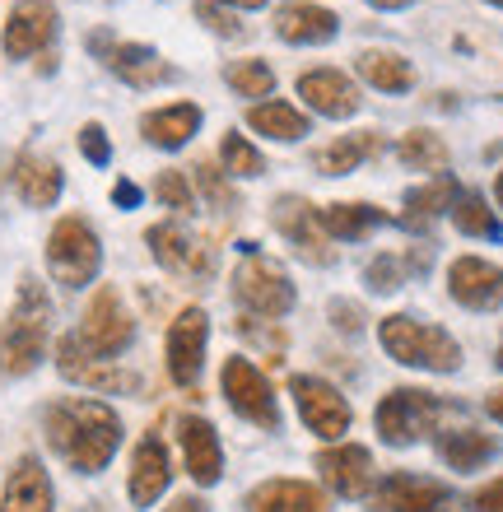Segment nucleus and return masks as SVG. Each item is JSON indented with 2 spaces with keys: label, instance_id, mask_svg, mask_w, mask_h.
<instances>
[{
  "label": "nucleus",
  "instance_id": "obj_40",
  "mask_svg": "<svg viewBox=\"0 0 503 512\" xmlns=\"http://www.w3.org/2000/svg\"><path fill=\"white\" fill-rule=\"evenodd\" d=\"M191 173H196V187H201L205 201L215 205V210H224V215H229V210H233V191L224 187V177H219V168H210V159H201L196 168H191Z\"/></svg>",
  "mask_w": 503,
  "mask_h": 512
},
{
  "label": "nucleus",
  "instance_id": "obj_7",
  "mask_svg": "<svg viewBox=\"0 0 503 512\" xmlns=\"http://www.w3.org/2000/svg\"><path fill=\"white\" fill-rule=\"evenodd\" d=\"M80 350L89 359H117V354L131 350V340H136V317L122 308V294L103 284L94 298H89V308H84V322H80Z\"/></svg>",
  "mask_w": 503,
  "mask_h": 512
},
{
  "label": "nucleus",
  "instance_id": "obj_26",
  "mask_svg": "<svg viewBox=\"0 0 503 512\" xmlns=\"http://www.w3.org/2000/svg\"><path fill=\"white\" fill-rule=\"evenodd\" d=\"M196 131H201V108L196 103H168V108H154L140 117V135L154 149H182Z\"/></svg>",
  "mask_w": 503,
  "mask_h": 512
},
{
  "label": "nucleus",
  "instance_id": "obj_16",
  "mask_svg": "<svg viewBox=\"0 0 503 512\" xmlns=\"http://www.w3.org/2000/svg\"><path fill=\"white\" fill-rule=\"evenodd\" d=\"M448 294L471 312L503 308V266H494L485 256H457L448 266Z\"/></svg>",
  "mask_w": 503,
  "mask_h": 512
},
{
  "label": "nucleus",
  "instance_id": "obj_44",
  "mask_svg": "<svg viewBox=\"0 0 503 512\" xmlns=\"http://www.w3.org/2000/svg\"><path fill=\"white\" fill-rule=\"evenodd\" d=\"M331 322L340 331H359L364 326V308H354V303H331Z\"/></svg>",
  "mask_w": 503,
  "mask_h": 512
},
{
  "label": "nucleus",
  "instance_id": "obj_43",
  "mask_svg": "<svg viewBox=\"0 0 503 512\" xmlns=\"http://www.w3.org/2000/svg\"><path fill=\"white\" fill-rule=\"evenodd\" d=\"M471 508H476V512H503V475H499V480H490L485 489H476Z\"/></svg>",
  "mask_w": 503,
  "mask_h": 512
},
{
  "label": "nucleus",
  "instance_id": "obj_23",
  "mask_svg": "<svg viewBox=\"0 0 503 512\" xmlns=\"http://www.w3.org/2000/svg\"><path fill=\"white\" fill-rule=\"evenodd\" d=\"M56 494H52V475L38 457H19L14 461L10 480H5V499L0 512H52Z\"/></svg>",
  "mask_w": 503,
  "mask_h": 512
},
{
  "label": "nucleus",
  "instance_id": "obj_45",
  "mask_svg": "<svg viewBox=\"0 0 503 512\" xmlns=\"http://www.w3.org/2000/svg\"><path fill=\"white\" fill-rule=\"evenodd\" d=\"M140 201H145V191H140L136 182H126V177H122V182L112 187V205H122V210H136Z\"/></svg>",
  "mask_w": 503,
  "mask_h": 512
},
{
  "label": "nucleus",
  "instance_id": "obj_41",
  "mask_svg": "<svg viewBox=\"0 0 503 512\" xmlns=\"http://www.w3.org/2000/svg\"><path fill=\"white\" fill-rule=\"evenodd\" d=\"M196 19H201V24L210 28V33H219V38H229V42H233V38H243V33H247V28L238 24V19H233L229 10H219L215 0H196Z\"/></svg>",
  "mask_w": 503,
  "mask_h": 512
},
{
  "label": "nucleus",
  "instance_id": "obj_3",
  "mask_svg": "<svg viewBox=\"0 0 503 512\" xmlns=\"http://www.w3.org/2000/svg\"><path fill=\"white\" fill-rule=\"evenodd\" d=\"M378 340H382V350L406 368H424V373H457L462 368V345L443 326L406 317V312L401 317H382Z\"/></svg>",
  "mask_w": 503,
  "mask_h": 512
},
{
  "label": "nucleus",
  "instance_id": "obj_35",
  "mask_svg": "<svg viewBox=\"0 0 503 512\" xmlns=\"http://www.w3.org/2000/svg\"><path fill=\"white\" fill-rule=\"evenodd\" d=\"M429 266V256H410V261H401L396 252H382V256H373L368 261V270H364V280H368V289L373 294H392V289H401L406 284V270H424Z\"/></svg>",
  "mask_w": 503,
  "mask_h": 512
},
{
  "label": "nucleus",
  "instance_id": "obj_32",
  "mask_svg": "<svg viewBox=\"0 0 503 512\" xmlns=\"http://www.w3.org/2000/svg\"><path fill=\"white\" fill-rule=\"evenodd\" d=\"M247 126L266 140H280V145H294L308 135V117L299 108H289L285 98H266L257 108H247Z\"/></svg>",
  "mask_w": 503,
  "mask_h": 512
},
{
  "label": "nucleus",
  "instance_id": "obj_18",
  "mask_svg": "<svg viewBox=\"0 0 503 512\" xmlns=\"http://www.w3.org/2000/svg\"><path fill=\"white\" fill-rule=\"evenodd\" d=\"M317 475L340 499H364L368 489H373V452L354 443L327 447V452H317Z\"/></svg>",
  "mask_w": 503,
  "mask_h": 512
},
{
  "label": "nucleus",
  "instance_id": "obj_6",
  "mask_svg": "<svg viewBox=\"0 0 503 512\" xmlns=\"http://www.w3.org/2000/svg\"><path fill=\"white\" fill-rule=\"evenodd\" d=\"M98 266H103V247H98V233L89 229V219L66 215L47 233V270L56 284L84 289L98 280Z\"/></svg>",
  "mask_w": 503,
  "mask_h": 512
},
{
  "label": "nucleus",
  "instance_id": "obj_30",
  "mask_svg": "<svg viewBox=\"0 0 503 512\" xmlns=\"http://www.w3.org/2000/svg\"><path fill=\"white\" fill-rule=\"evenodd\" d=\"M434 447L452 471H480L490 457H499V438H490L480 429H443L434 438Z\"/></svg>",
  "mask_w": 503,
  "mask_h": 512
},
{
  "label": "nucleus",
  "instance_id": "obj_22",
  "mask_svg": "<svg viewBox=\"0 0 503 512\" xmlns=\"http://www.w3.org/2000/svg\"><path fill=\"white\" fill-rule=\"evenodd\" d=\"M340 33V14L322 10L313 0H285L275 10V38L299 42V47H313V42H331Z\"/></svg>",
  "mask_w": 503,
  "mask_h": 512
},
{
  "label": "nucleus",
  "instance_id": "obj_34",
  "mask_svg": "<svg viewBox=\"0 0 503 512\" xmlns=\"http://www.w3.org/2000/svg\"><path fill=\"white\" fill-rule=\"evenodd\" d=\"M396 159L406 168H420V173H443L448 168V145L434 131H406L396 140Z\"/></svg>",
  "mask_w": 503,
  "mask_h": 512
},
{
  "label": "nucleus",
  "instance_id": "obj_39",
  "mask_svg": "<svg viewBox=\"0 0 503 512\" xmlns=\"http://www.w3.org/2000/svg\"><path fill=\"white\" fill-rule=\"evenodd\" d=\"M154 196H159L168 210H177V215H191V205H196L187 173H159L154 177Z\"/></svg>",
  "mask_w": 503,
  "mask_h": 512
},
{
  "label": "nucleus",
  "instance_id": "obj_20",
  "mask_svg": "<svg viewBox=\"0 0 503 512\" xmlns=\"http://www.w3.org/2000/svg\"><path fill=\"white\" fill-rule=\"evenodd\" d=\"M299 98L308 103L313 112L331 117V122H345L359 112V84L350 75H340V70H303L299 75Z\"/></svg>",
  "mask_w": 503,
  "mask_h": 512
},
{
  "label": "nucleus",
  "instance_id": "obj_37",
  "mask_svg": "<svg viewBox=\"0 0 503 512\" xmlns=\"http://www.w3.org/2000/svg\"><path fill=\"white\" fill-rule=\"evenodd\" d=\"M219 163H224V173H229V177H261V173H266L261 149L247 145L238 131H229L224 140H219Z\"/></svg>",
  "mask_w": 503,
  "mask_h": 512
},
{
  "label": "nucleus",
  "instance_id": "obj_29",
  "mask_svg": "<svg viewBox=\"0 0 503 512\" xmlns=\"http://www.w3.org/2000/svg\"><path fill=\"white\" fill-rule=\"evenodd\" d=\"M354 70H359V80L382 89V94H410V89H415V66H410L401 52H387V47L359 52L354 56Z\"/></svg>",
  "mask_w": 503,
  "mask_h": 512
},
{
  "label": "nucleus",
  "instance_id": "obj_19",
  "mask_svg": "<svg viewBox=\"0 0 503 512\" xmlns=\"http://www.w3.org/2000/svg\"><path fill=\"white\" fill-rule=\"evenodd\" d=\"M177 443H182L191 480L196 485H219V475H224V447H219L215 424L201 415H182L177 419Z\"/></svg>",
  "mask_w": 503,
  "mask_h": 512
},
{
  "label": "nucleus",
  "instance_id": "obj_12",
  "mask_svg": "<svg viewBox=\"0 0 503 512\" xmlns=\"http://www.w3.org/2000/svg\"><path fill=\"white\" fill-rule=\"evenodd\" d=\"M205 340H210V317L201 308H182L173 317L164 336V354H168V378L177 387H196L205 368Z\"/></svg>",
  "mask_w": 503,
  "mask_h": 512
},
{
  "label": "nucleus",
  "instance_id": "obj_36",
  "mask_svg": "<svg viewBox=\"0 0 503 512\" xmlns=\"http://www.w3.org/2000/svg\"><path fill=\"white\" fill-rule=\"evenodd\" d=\"M224 80H229V89L238 98H271L275 70L266 66V61H233V66L224 70Z\"/></svg>",
  "mask_w": 503,
  "mask_h": 512
},
{
  "label": "nucleus",
  "instance_id": "obj_1",
  "mask_svg": "<svg viewBox=\"0 0 503 512\" xmlns=\"http://www.w3.org/2000/svg\"><path fill=\"white\" fill-rule=\"evenodd\" d=\"M47 443L75 475H98L112 461V452L122 447V419L117 410L89 396H66L52 401L42 415Z\"/></svg>",
  "mask_w": 503,
  "mask_h": 512
},
{
  "label": "nucleus",
  "instance_id": "obj_4",
  "mask_svg": "<svg viewBox=\"0 0 503 512\" xmlns=\"http://www.w3.org/2000/svg\"><path fill=\"white\" fill-rule=\"evenodd\" d=\"M238 252H243V261L233 270V298L252 317H285V312H294L299 294H294V280L285 275V266L271 261L257 243H243Z\"/></svg>",
  "mask_w": 503,
  "mask_h": 512
},
{
  "label": "nucleus",
  "instance_id": "obj_47",
  "mask_svg": "<svg viewBox=\"0 0 503 512\" xmlns=\"http://www.w3.org/2000/svg\"><path fill=\"white\" fill-rule=\"evenodd\" d=\"M485 415H490V419H499V424H503V387L485 396Z\"/></svg>",
  "mask_w": 503,
  "mask_h": 512
},
{
  "label": "nucleus",
  "instance_id": "obj_28",
  "mask_svg": "<svg viewBox=\"0 0 503 512\" xmlns=\"http://www.w3.org/2000/svg\"><path fill=\"white\" fill-rule=\"evenodd\" d=\"M457 196H462V187H457L448 173L434 177V182H424V187H410L406 191V215H401V229L424 233L438 215H448L452 205H457Z\"/></svg>",
  "mask_w": 503,
  "mask_h": 512
},
{
  "label": "nucleus",
  "instance_id": "obj_11",
  "mask_svg": "<svg viewBox=\"0 0 503 512\" xmlns=\"http://www.w3.org/2000/svg\"><path fill=\"white\" fill-rule=\"evenodd\" d=\"M145 243H150L154 261H159L168 275H177V280L201 284L215 275V247H205L201 238H191L182 224H154V229L145 233Z\"/></svg>",
  "mask_w": 503,
  "mask_h": 512
},
{
  "label": "nucleus",
  "instance_id": "obj_15",
  "mask_svg": "<svg viewBox=\"0 0 503 512\" xmlns=\"http://www.w3.org/2000/svg\"><path fill=\"white\" fill-rule=\"evenodd\" d=\"M56 368H61V378L80 382V387H94V391H108V396H122V391L145 387V378L131 373V368H117V364H108V359H89L75 336H66L61 345H56Z\"/></svg>",
  "mask_w": 503,
  "mask_h": 512
},
{
  "label": "nucleus",
  "instance_id": "obj_9",
  "mask_svg": "<svg viewBox=\"0 0 503 512\" xmlns=\"http://www.w3.org/2000/svg\"><path fill=\"white\" fill-rule=\"evenodd\" d=\"M373 512H466L462 494H452L448 485H438L429 475H382L373 485V499H368Z\"/></svg>",
  "mask_w": 503,
  "mask_h": 512
},
{
  "label": "nucleus",
  "instance_id": "obj_31",
  "mask_svg": "<svg viewBox=\"0 0 503 512\" xmlns=\"http://www.w3.org/2000/svg\"><path fill=\"white\" fill-rule=\"evenodd\" d=\"M378 149H382L378 131H354V135H336L331 145H322L313 163H317V173L322 177H345V173H354L359 163L373 159Z\"/></svg>",
  "mask_w": 503,
  "mask_h": 512
},
{
  "label": "nucleus",
  "instance_id": "obj_24",
  "mask_svg": "<svg viewBox=\"0 0 503 512\" xmlns=\"http://www.w3.org/2000/svg\"><path fill=\"white\" fill-rule=\"evenodd\" d=\"M61 187H66V173L56 159H47V154H19L14 159V191L24 196V205L47 210V205L61 201Z\"/></svg>",
  "mask_w": 503,
  "mask_h": 512
},
{
  "label": "nucleus",
  "instance_id": "obj_33",
  "mask_svg": "<svg viewBox=\"0 0 503 512\" xmlns=\"http://www.w3.org/2000/svg\"><path fill=\"white\" fill-rule=\"evenodd\" d=\"M452 224H457L466 238H490V243L503 238L499 215L490 210V201H485L480 191H462V196H457V205H452Z\"/></svg>",
  "mask_w": 503,
  "mask_h": 512
},
{
  "label": "nucleus",
  "instance_id": "obj_25",
  "mask_svg": "<svg viewBox=\"0 0 503 512\" xmlns=\"http://www.w3.org/2000/svg\"><path fill=\"white\" fill-rule=\"evenodd\" d=\"M247 512H327V499L308 480H266L247 494Z\"/></svg>",
  "mask_w": 503,
  "mask_h": 512
},
{
  "label": "nucleus",
  "instance_id": "obj_21",
  "mask_svg": "<svg viewBox=\"0 0 503 512\" xmlns=\"http://www.w3.org/2000/svg\"><path fill=\"white\" fill-rule=\"evenodd\" d=\"M168 480H173V461H168V447L154 438V433H145L136 443V452H131V475H126V494H131V503L136 508H150V503H159V494L168 489Z\"/></svg>",
  "mask_w": 503,
  "mask_h": 512
},
{
  "label": "nucleus",
  "instance_id": "obj_5",
  "mask_svg": "<svg viewBox=\"0 0 503 512\" xmlns=\"http://www.w3.org/2000/svg\"><path fill=\"white\" fill-rule=\"evenodd\" d=\"M448 410H457L452 401H443V396H434V391H420V387H396L382 396L378 405V438L392 447H410L420 443L424 433H434L438 415H448Z\"/></svg>",
  "mask_w": 503,
  "mask_h": 512
},
{
  "label": "nucleus",
  "instance_id": "obj_50",
  "mask_svg": "<svg viewBox=\"0 0 503 512\" xmlns=\"http://www.w3.org/2000/svg\"><path fill=\"white\" fill-rule=\"evenodd\" d=\"M494 201H499V210H503V168H499V182H494Z\"/></svg>",
  "mask_w": 503,
  "mask_h": 512
},
{
  "label": "nucleus",
  "instance_id": "obj_51",
  "mask_svg": "<svg viewBox=\"0 0 503 512\" xmlns=\"http://www.w3.org/2000/svg\"><path fill=\"white\" fill-rule=\"evenodd\" d=\"M494 364H499V368H503V340H499V359H494Z\"/></svg>",
  "mask_w": 503,
  "mask_h": 512
},
{
  "label": "nucleus",
  "instance_id": "obj_46",
  "mask_svg": "<svg viewBox=\"0 0 503 512\" xmlns=\"http://www.w3.org/2000/svg\"><path fill=\"white\" fill-rule=\"evenodd\" d=\"M168 512H210V508H205V503L196 499V494H182V499L168 503Z\"/></svg>",
  "mask_w": 503,
  "mask_h": 512
},
{
  "label": "nucleus",
  "instance_id": "obj_14",
  "mask_svg": "<svg viewBox=\"0 0 503 512\" xmlns=\"http://www.w3.org/2000/svg\"><path fill=\"white\" fill-rule=\"evenodd\" d=\"M289 391H294V401H299V415L303 424L317 433V438H340V433L350 429V401L340 396L331 382L313 378V373H299V378H289Z\"/></svg>",
  "mask_w": 503,
  "mask_h": 512
},
{
  "label": "nucleus",
  "instance_id": "obj_17",
  "mask_svg": "<svg viewBox=\"0 0 503 512\" xmlns=\"http://www.w3.org/2000/svg\"><path fill=\"white\" fill-rule=\"evenodd\" d=\"M56 38V5L52 0H19L10 10V24H5V56L24 61V56L47 52Z\"/></svg>",
  "mask_w": 503,
  "mask_h": 512
},
{
  "label": "nucleus",
  "instance_id": "obj_13",
  "mask_svg": "<svg viewBox=\"0 0 503 512\" xmlns=\"http://www.w3.org/2000/svg\"><path fill=\"white\" fill-rule=\"evenodd\" d=\"M271 224L285 233V243L294 247L303 261H313V266H331V261H336V252L327 247L331 238H327V229H322V210L308 205L303 196H280V201L271 205Z\"/></svg>",
  "mask_w": 503,
  "mask_h": 512
},
{
  "label": "nucleus",
  "instance_id": "obj_52",
  "mask_svg": "<svg viewBox=\"0 0 503 512\" xmlns=\"http://www.w3.org/2000/svg\"><path fill=\"white\" fill-rule=\"evenodd\" d=\"M490 5H503V0H490Z\"/></svg>",
  "mask_w": 503,
  "mask_h": 512
},
{
  "label": "nucleus",
  "instance_id": "obj_10",
  "mask_svg": "<svg viewBox=\"0 0 503 512\" xmlns=\"http://www.w3.org/2000/svg\"><path fill=\"white\" fill-rule=\"evenodd\" d=\"M219 382H224L229 405L247 419V424H257V429H266V433L280 429V405H275V391H271V382H266V373H261L257 364L229 359L224 373H219Z\"/></svg>",
  "mask_w": 503,
  "mask_h": 512
},
{
  "label": "nucleus",
  "instance_id": "obj_2",
  "mask_svg": "<svg viewBox=\"0 0 503 512\" xmlns=\"http://www.w3.org/2000/svg\"><path fill=\"white\" fill-rule=\"evenodd\" d=\"M47 336H52V303L33 275L19 280V298H14L10 317L0 322V373L5 378H24L42 364L47 354Z\"/></svg>",
  "mask_w": 503,
  "mask_h": 512
},
{
  "label": "nucleus",
  "instance_id": "obj_38",
  "mask_svg": "<svg viewBox=\"0 0 503 512\" xmlns=\"http://www.w3.org/2000/svg\"><path fill=\"white\" fill-rule=\"evenodd\" d=\"M238 336H243V340H252V345H257V350L266 354V359H271V364H285L289 336H285V331H280V326H275V331H266V326H261L257 317H238Z\"/></svg>",
  "mask_w": 503,
  "mask_h": 512
},
{
  "label": "nucleus",
  "instance_id": "obj_8",
  "mask_svg": "<svg viewBox=\"0 0 503 512\" xmlns=\"http://www.w3.org/2000/svg\"><path fill=\"white\" fill-rule=\"evenodd\" d=\"M89 52H94L122 84H131V89H159V84L177 80V70L168 66L154 47H145V42H117L112 33H103V28L89 33Z\"/></svg>",
  "mask_w": 503,
  "mask_h": 512
},
{
  "label": "nucleus",
  "instance_id": "obj_48",
  "mask_svg": "<svg viewBox=\"0 0 503 512\" xmlns=\"http://www.w3.org/2000/svg\"><path fill=\"white\" fill-rule=\"evenodd\" d=\"M373 10H406V5H415V0H368Z\"/></svg>",
  "mask_w": 503,
  "mask_h": 512
},
{
  "label": "nucleus",
  "instance_id": "obj_49",
  "mask_svg": "<svg viewBox=\"0 0 503 512\" xmlns=\"http://www.w3.org/2000/svg\"><path fill=\"white\" fill-rule=\"evenodd\" d=\"M224 5H233V10H261L266 0H224Z\"/></svg>",
  "mask_w": 503,
  "mask_h": 512
},
{
  "label": "nucleus",
  "instance_id": "obj_42",
  "mask_svg": "<svg viewBox=\"0 0 503 512\" xmlns=\"http://www.w3.org/2000/svg\"><path fill=\"white\" fill-rule=\"evenodd\" d=\"M80 154L94 163V168H108V163H112V140H108V131H103L98 122H84L80 126Z\"/></svg>",
  "mask_w": 503,
  "mask_h": 512
},
{
  "label": "nucleus",
  "instance_id": "obj_27",
  "mask_svg": "<svg viewBox=\"0 0 503 512\" xmlns=\"http://www.w3.org/2000/svg\"><path fill=\"white\" fill-rule=\"evenodd\" d=\"M387 224H401V215L392 210H378V205H359V201H336L322 210V229L336 243H354V238H368L373 229H387Z\"/></svg>",
  "mask_w": 503,
  "mask_h": 512
}]
</instances>
